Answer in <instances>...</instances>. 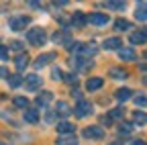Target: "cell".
Listing matches in <instances>:
<instances>
[{
    "instance_id": "cell-1",
    "label": "cell",
    "mask_w": 147,
    "mask_h": 145,
    "mask_svg": "<svg viewBox=\"0 0 147 145\" xmlns=\"http://www.w3.org/2000/svg\"><path fill=\"white\" fill-rule=\"evenodd\" d=\"M27 39H29L31 45L41 47V45H45V41H47V35H45V31H43L41 27H33V29H29V33H27Z\"/></svg>"
},
{
    "instance_id": "cell-2",
    "label": "cell",
    "mask_w": 147,
    "mask_h": 145,
    "mask_svg": "<svg viewBox=\"0 0 147 145\" xmlns=\"http://www.w3.org/2000/svg\"><path fill=\"white\" fill-rule=\"evenodd\" d=\"M74 113H76L78 119H84V117H90L92 113H94V104H92L90 100H80L76 104V108H74Z\"/></svg>"
},
{
    "instance_id": "cell-3",
    "label": "cell",
    "mask_w": 147,
    "mask_h": 145,
    "mask_svg": "<svg viewBox=\"0 0 147 145\" xmlns=\"http://www.w3.org/2000/svg\"><path fill=\"white\" fill-rule=\"evenodd\" d=\"M29 21H31V16L16 14V16H12V19L8 21V27H10L12 31H23V29H27V27H29Z\"/></svg>"
},
{
    "instance_id": "cell-4",
    "label": "cell",
    "mask_w": 147,
    "mask_h": 145,
    "mask_svg": "<svg viewBox=\"0 0 147 145\" xmlns=\"http://www.w3.org/2000/svg\"><path fill=\"white\" fill-rule=\"evenodd\" d=\"M129 41H131L133 45H143V43H147V29L133 31L131 35H129Z\"/></svg>"
},
{
    "instance_id": "cell-5",
    "label": "cell",
    "mask_w": 147,
    "mask_h": 145,
    "mask_svg": "<svg viewBox=\"0 0 147 145\" xmlns=\"http://www.w3.org/2000/svg\"><path fill=\"white\" fill-rule=\"evenodd\" d=\"M84 137L86 139H102L104 131H102V127H86V129H84Z\"/></svg>"
},
{
    "instance_id": "cell-6",
    "label": "cell",
    "mask_w": 147,
    "mask_h": 145,
    "mask_svg": "<svg viewBox=\"0 0 147 145\" xmlns=\"http://www.w3.org/2000/svg\"><path fill=\"white\" fill-rule=\"evenodd\" d=\"M88 23L96 25V27H102V25H106V23H108V16H106L104 12H92V14L88 16Z\"/></svg>"
},
{
    "instance_id": "cell-7",
    "label": "cell",
    "mask_w": 147,
    "mask_h": 145,
    "mask_svg": "<svg viewBox=\"0 0 147 145\" xmlns=\"http://www.w3.org/2000/svg\"><path fill=\"white\" fill-rule=\"evenodd\" d=\"M25 86H27V90H39V86H41V78L37 76V74H29L27 78H25Z\"/></svg>"
},
{
    "instance_id": "cell-8",
    "label": "cell",
    "mask_w": 147,
    "mask_h": 145,
    "mask_svg": "<svg viewBox=\"0 0 147 145\" xmlns=\"http://www.w3.org/2000/svg\"><path fill=\"white\" fill-rule=\"evenodd\" d=\"M102 49H108V51H115V49H123V41L119 37H108L104 43H102Z\"/></svg>"
},
{
    "instance_id": "cell-9",
    "label": "cell",
    "mask_w": 147,
    "mask_h": 145,
    "mask_svg": "<svg viewBox=\"0 0 147 145\" xmlns=\"http://www.w3.org/2000/svg\"><path fill=\"white\" fill-rule=\"evenodd\" d=\"M57 131H59V135H74V131H76V125L69 123V121H61V123L57 125Z\"/></svg>"
},
{
    "instance_id": "cell-10",
    "label": "cell",
    "mask_w": 147,
    "mask_h": 145,
    "mask_svg": "<svg viewBox=\"0 0 147 145\" xmlns=\"http://www.w3.org/2000/svg\"><path fill=\"white\" fill-rule=\"evenodd\" d=\"M53 59H55V53H43V55H39V57L35 59V67H45Z\"/></svg>"
},
{
    "instance_id": "cell-11",
    "label": "cell",
    "mask_w": 147,
    "mask_h": 145,
    "mask_svg": "<svg viewBox=\"0 0 147 145\" xmlns=\"http://www.w3.org/2000/svg\"><path fill=\"white\" fill-rule=\"evenodd\" d=\"M131 96H133V90H131V88H119L117 92H115V98H117L119 102H127Z\"/></svg>"
},
{
    "instance_id": "cell-12",
    "label": "cell",
    "mask_w": 147,
    "mask_h": 145,
    "mask_svg": "<svg viewBox=\"0 0 147 145\" xmlns=\"http://www.w3.org/2000/svg\"><path fill=\"white\" fill-rule=\"evenodd\" d=\"M74 61H76V69H80V71L92 67V57H82V55H80V57H76Z\"/></svg>"
},
{
    "instance_id": "cell-13",
    "label": "cell",
    "mask_w": 147,
    "mask_h": 145,
    "mask_svg": "<svg viewBox=\"0 0 147 145\" xmlns=\"http://www.w3.org/2000/svg\"><path fill=\"white\" fill-rule=\"evenodd\" d=\"M102 84H104L102 78H90L86 82V90H88V92H94V90H100L102 88Z\"/></svg>"
},
{
    "instance_id": "cell-14",
    "label": "cell",
    "mask_w": 147,
    "mask_h": 145,
    "mask_svg": "<svg viewBox=\"0 0 147 145\" xmlns=\"http://www.w3.org/2000/svg\"><path fill=\"white\" fill-rule=\"evenodd\" d=\"M14 65H16V69H18V71L25 69V67L29 65V55H27V53H18V55L14 57Z\"/></svg>"
},
{
    "instance_id": "cell-15",
    "label": "cell",
    "mask_w": 147,
    "mask_h": 145,
    "mask_svg": "<svg viewBox=\"0 0 147 145\" xmlns=\"http://www.w3.org/2000/svg\"><path fill=\"white\" fill-rule=\"evenodd\" d=\"M135 19L137 21H147V2H141L135 10Z\"/></svg>"
},
{
    "instance_id": "cell-16",
    "label": "cell",
    "mask_w": 147,
    "mask_h": 145,
    "mask_svg": "<svg viewBox=\"0 0 147 145\" xmlns=\"http://www.w3.org/2000/svg\"><path fill=\"white\" fill-rule=\"evenodd\" d=\"M57 145H78V139L76 135H59Z\"/></svg>"
},
{
    "instance_id": "cell-17",
    "label": "cell",
    "mask_w": 147,
    "mask_h": 145,
    "mask_svg": "<svg viewBox=\"0 0 147 145\" xmlns=\"http://www.w3.org/2000/svg\"><path fill=\"white\" fill-rule=\"evenodd\" d=\"M119 57H121L123 61H133L137 55H135L133 49H121V51H119Z\"/></svg>"
},
{
    "instance_id": "cell-18",
    "label": "cell",
    "mask_w": 147,
    "mask_h": 145,
    "mask_svg": "<svg viewBox=\"0 0 147 145\" xmlns=\"http://www.w3.org/2000/svg\"><path fill=\"white\" fill-rule=\"evenodd\" d=\"M25 121H27V123H39V113H37L35 108H27Z\"/></svg>"
},
{
    "instance_id": "cell-19",
    "label": "cell",
    "mask_w": 147,
    "mask_h": 145,
    "mask_svg": "<svg viewBox=\"0 0 147 145\" xmlns=\"http://www.w3.org/2000/svg\"><path fill=\"white\" fill-rule=\"evenodd\" d=\"M110 78L125 80V78H127V69H123V67H113V69H110Z\"/></svg>"
},
{
    "instance_id": "cell-20",
    "label": "cell",
    "mask_w": 147,
    "mask_h": 145,
    "mask_svg": "<svg viewBox=\"0 0 147 145\" xmlns=\"http://www.w3.org/2000/svg\"><path fill=\"white\" fill-rule=\"evenodd\" d=\"M133 123L135 125H147V115L141 113V111H135L133 113Z\"/></svg>"
},
{
    "instance_id": "cell-21",
    "label": "cell",
    "mask_w": 147,
    "mask_h": 145,
    "mask_svg": "<svg viewBox=\"0 0 147 145\" xmlns=\"http://www.w3.org/2000/svg\"><path fill=\"white\" fill-rule=\"evenodd\" d=\"M12 102H14L16 108H27L29 106V98H25V96H14Z\"/></svg>"
},
{
    "instance_id": "cell-22",
    "label": "cell",
    "mask_w": 147,
    "mask_h": 145,
    "mask_svg": "<svg viewBox=\"0 0 147 145\" xmlns=\"http://www.w3.org/2000/svg\"><path fill=\"white\" fill-rule=\"evenodd\" d=\"M51 98H53V94H51V92H43L39 98H37V104H39V106H45V104H49V102H51Z\"/></svg>"
},
{
    "instance_id": "cell-23",
    "label": "cell",
    "mask_w": 147,
    "mask_h": 145,
    "mask_svg": "<svg viewBox=\"0 0 147 145\" xmlns=\"http://www.w3.org/2000/svg\"><path fill=\"white\" fill-rule=\"evenodd\" d=\"M21 84H23V78L18 76V74H14V76H8V86H10V88H18Z\"/></svg>"
},
{
    "instance_id": "cell-24",
    "label": "cell",
    "mask_w": 147,
    "mask_h": 145,
    "mask_svg": "<svg viewBox=\"0 0 147 145\" xmlns=\"http://www.w3.org/2000/svg\"><path fill=\"white\" fill-rule=\"evenodd\" d=\"M115 29H117V31H131V23H129V21H123V19H119V21L115 23Z\"/></svg>"
},
{
    "instance_id": "cell-25",
    "label": "cell",
    "mask_w": 147,
    "mask_h": 145,
    "mask_svg": "<svg viewBox=\"0 0 147 145\" xmlns=\"http://www.w3.org/2000/svg\"><path fill=\"white\" fill-rule=\"evenodd\" d=\"M119 131H121V135H131L133 133V125L131 123H121Z\"/></svg>"
},
{
    "instance_id": "cell-26",
    "label": "cell",
    "mask_w": 147,
    "mask_h": 145,
    "mask_svg": "<svg viewBox=\"0 0 147 145\" xmlns=\"http://www.w3.org/2000/svg\"><path fill=\"white\" fill-rule=\"evenodd\" d=\"M106 8H110V10H123V8H125V2H115V0H108V2H106Z\"/></svg>"
},
{
    "instance_id": "cell-27",
    "label": "cell",
    "mask_w": 147,
    "mask_h": 145,
    "mask_svg": "<svg viewBox=\"0 0 147 145\" xmlns=\"http://www.w3.org/2000/svg\"><path fill=\"white\" fill-rule=\"evenodd\" d=\"M57 113H59L61 117H67L71 111H69V106H67L65 102H57Z\"/></svg>"
},
{
    "instance_id": "cell-28",
    "label": "cell",
    "mask_w": 147,
    "mask_h": 145,
    "mask_svg": "<svg viewBox=\"0 0 147 145\" xmlns=\"http://www.w3.org/2000/svg\"><path fill=\"white\" fill-rule=\"evenodd\" d=\"M71 21H74V25H78V27H82V25H84V23H86L88 19H86V16H84L82 12H76V14H74V19H71Z\"/></svg>"
},
{
    "instance_id": "cell-29",
    "label": "cell",
    "mask_w": 147,
    "mask_h": 145,
    "mask_svg": "<svg viewBox=\"0 0 147 145\" xmlns=\"http://www.w3.org/2000/svg\"><path fill=\"white\" fill-rule=\"evenodd\" d=\"M108 117L113 119V121H119V119H123V111H121V108H115V111L108 113Z\"/></svg>"
},
{
    "instance_id": "cell-30",
    "label": "cell",
    "mask_w": 147,
    "mask_h": 145,
    "mask_svg": "<svg viewBox=\"0 0 147 145\" xmlns=\"http://www.w3.org/2000/svg\"><path fill=\"white\" fill-rule=\"evenodd\" d=\"M135 104H137V106H147V96H145V94L135 96Z\"/></svg>"
},
{
    "instance_id": "cell-31",
    "label": "cell",
    "mask_w": 147,
    "mask_h": 145,
    "mask_svg": "<svg viewBox=\"0 0 147 145\" xmlns=\"http://www.w3.org/2000/svg\"><path fill=\"white\" fill-rule=\"evenodd\" d=\"M61 78H63L67 84H76V82H78V76H76V74H63Z\"/></svg>"
},
{
    "instance_id": "cell-32",
    "label": "cell",
    "mask_w": 147,
    "mask_h": 145,
    "mask_svg": "<svg viewBox=\"0 0 147 145\" xmlns=\"http://www.w3.org/2000/svg\"><path fill=\"white\" fill-rule=\"evenodd\" d=\"M71 96L76 98L78 102H80V100H84V98H82V90H78V88H74V90H71Z\"/></svg>"
},
{
    "instance_id": "cell-33",
    "label": "cell",
    "mask_w": 147,
    "mask_h": 145,
    "mask_svg": "<svg viewBox=\"0 0 147 145\" xmlns=\"http://www.w3.org/2000/svg\"><path fill=\"white\" fill-rule=\"evenodd\" d=\"M0 59H8V51H6V47H2V45H0Z\"/></svg>"
},
{
    "instance_id": "cell-34",
    "label": "cell",
    "mask_w": 147,
    "mask_h": 145,
    "mask_svg": "<svg viewBox=\"0 0 147 145\" xmlns=\"http://www.w3.org/2000/svg\"><path fill=\"white\" fill-rule=\"evenodd\" d=\"M10 47L18 51V49H23V43H21V41H12V43H10Z\"/></svg>"
},
{
    "instance_id": "cell-35",
    "label": "cell",
    "mask_w": 147,
    "mask_h": 145,
    "mask_svg": "<svg viewBox=\"0 0 147 145\" xmlns=\"http://www.w3.org/2000/svg\"><path fill=\"white\" fill-rule=\"evenodd\" d=\"M6 76H8V69L4 65H0V78H6Z\"/></svg>"
},
{
    "instance_id": "cell-36",
    "label": "cell",
    "mask_w": 147,
    "mask_h": 145,
    "mask_svg": "<svg viewBox=\"0 0 147 145\" xmlns=\"http://www.w3.org/2000/svg\"><path fill=\"white\" fill-rule=\"evenodd\" d=\"M45 121H47V123H53V121H55V113H47Z\"/></svg>"
},
{
    "instance_id": "cell-37",
    "label": "cell",
    "mask_w": 147,
    "mask_h": 145,
    "mask_svg": "<svg viewBox=\"0 0 147 145\" xmlns=\"http://www.w3.org/2000/svg\"><path fill=\"white\" fill-rule=\"evenodd\" d=\"M131 145H147V143H145V141H143V139H135V141H133V143H131Z\"/></svg>"
},
{
    "instance_id": "cell-38",
    "label": "cell",
    "mask_w": 147,
    "mask_h": 145,
    "mask_svg": "<svg viewBox=\"0 0 147 145\" xmlns=\"http://www.w3.org/2000/svg\"><path fill=\"white\" fill-rule=\"evenodd\" d=\"M143 82H145V84H147V69H145V71H143Z\"/></svg>"
},
{
    "instance_id": "cell-39",
    "label": "cell",
    "mask_w": 147,
    "mask_h": 145,
    "mask_svg": "<svg viewBox=\"0 0 147 145\" xmlns=\"http://www.w3.org/2000/svg\"><path fill=\"white\" fill-rule=\"evenodd\" d=\"M110 145H121V143H110Z\"/></svg>"
},
{
    "instance_id": "cell-40",
    "label": "cell",
    "mask_w": 147,
    "mask_h": 145,
    "mask_svg": "<svg viewBox=\"0 0 147 145\" xmlns=\"http://www.w3.org/2000/svg\"><path fill=\"white\" fill-rule=\"evenodd\" d=\"M0 145H6V143H2V141H0Z\"/></svg>"
}]
</instances>
